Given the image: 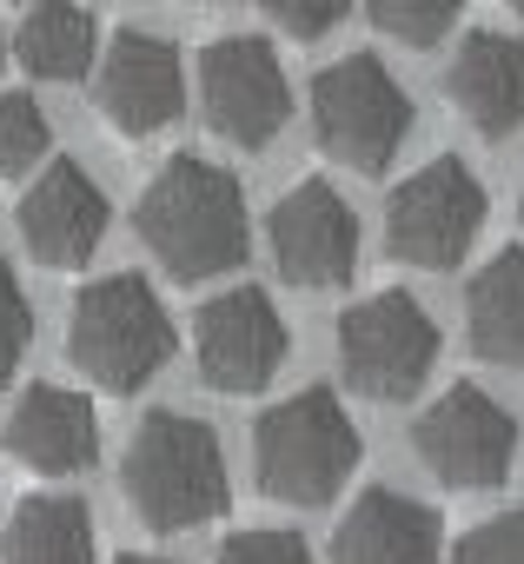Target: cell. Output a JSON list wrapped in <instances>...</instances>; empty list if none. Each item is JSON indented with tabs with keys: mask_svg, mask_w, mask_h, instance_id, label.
<instances>
[{
	"mask_svg": "<svg viewBox=\"0 0 524 564\" xmlns=\"http://www.w3.org/2000/svg\"><path fill=\"white\" fill-rule=\"evenodd\" d=\"M133 226L146 239V252L173 279H186V286L219 279L245 259V193L226 166H212L199 153H179L153 173Z\"/></svg>",
	"mask_w": 524,
	"mask_h": 564,
	"instance_id": "obj_1",
	"label": "cell"
},
{
	"mask_svg": "<svg viewBox=\"0 0 524 564\" xmlns=\"http://www.w3.org/2000/svg\"><path fill=\"white\" fill-rule=\"evenodd\" d=\"M0 564H94V518L80 498H21L0 531Z\"/></svg>",
	"mask_w": 524,
	"mask_h": 564,
	"instance_id": "obj_18",
	"label": "cell"
},
{
	"mask_svg": "<svg viewBox=\"0 0 524 564\" xmlns=\"http://www.w3.org/2000/svg\"><path fill=\"white\" fill-rule=\"evenodd\" d=\"M458 8H465V0H365L372 28H385V34L405 41V47H432V41H445L451 21H458Z\"/></svg>",
	"mask_w": 524,
	"mask_h": 564,
	"instance_id": "obj_20",
	"label": "cell"
},
{
	"mask_svg": "<svg viewBox=\"0 0 524 564\" xmlns=\"http://www.w3.org/2000/svg\"><path fill=\"white\" fill-rule=\"evenodd\" d=\"M120 491L140 524L153 531H193L212 524L232 498L219 432L193 412H146L120 452Z\"/></svg>",
	"mask_w": 524,
	"mask_h": 564,
	"instance_id": "obj_2",
	"label": "cell"
},
{
	"mask_svg": "<svg viewBox=\"0 0 524 564\" xmlns=\"http://www.w3.org/2000/svg\"><path fill=\"white\" fill-rule=\"evenodd\" d=\"M451 564H524V505L517 511H498L484 524H471L458 544H451Z\"/></svg>",
	"mask_w": 524,
	"mask_h": 564,
	"instance_id": "obj_22",
	"label": "cell"
},
{
	"mask_svg": "<svg viewBox=\"0 0 524 564\" xmlns=\"http://www.w3.org/2000/svg\"><path fill=\"white\" fill-rule=\"evenodd\" d=\"M21 239L41 265H61V272L87 265L94 246L107 239V193L74 160H54L21 199Z\"/></svg>",
	"mask_w": 524,
	"mask_h": 564,
	"instance_id": "obj_13",
	"label": "cell"
},
{
	"mask_svg": "<svg viewBox=\"0 0 524 564\" xmlns=\"http://www.w3.org/2000/svg\"><path fill=\"white\" fill-rule=\"evenodd\" d=\"M28 346H34V306L21 293L14 265H0V386L14 379V366L28 359Z\"/></svg>",
	"mask_w": 524,
	"mask_h": 564,
	"instance_id": "obj_23",
	"label": "cell"
},
{
	"mask_svg": "<svg viewBox=\"0 0 524 564\" xmlns=\"http://www.w3.org/2000/svg\"><path fill=\"white\" fill-rule=\"evenodd\" d=\"M511 8H524V0H511Z\"/></svg>",
	"mask_w": 524,
	"mask_h": 564,
	"instance_id": "obj_27",
	"label": "cell"
},
{
	"mask_svg": "<svg viewBox=\"0 0 524 564\" xmlns=\"http://www.w3.org/2000/svg\"><path fill=\"white\" fill-rule=\"evenodd\" d=\"M412 452L451 491H498L511 478V458H517V425H511V412L491 392L445 386L412 419Z\"/></svg>",
	"mask_w": 524,
	"mask_h": 564,
	"instance_id": "obj_7",
	"label": "cell"
},
{
	"mask_svg": "<svg viewBox=\"0 0 524 564\" xmlns=\"http://www.w3.org/2000/svg\"><path fill=\"white\" fill-rule=\"evenodd\" d=\"M313 133L352 173H385L412 133V100L385 61L346 54L313 80Z\"/></svg>",
	"mask_w": 524,
	"mask_h": 564,
	"instance_id": "obj_5",
	"label": "cell"
},
{
	"mask_svg": "<svg viewBox=\"0 0 524 564\" xmlns=\"http://www.w3.org/2000/svg\"><path fill=\"white\" fill-rule=\"evenodd\" d=\"M339 366L359 399L399 405L432 379L438 326L412 293H372V300L346 306V319H339Z\"/></svg>",
	"mask_w": 524,
	"mask_h": 564,
	"instance_id": "obj_6",
	"label": "cell"
},
{
	"mask_svg": "<svg viewBox=\"0 0 524 564\" xmlns=\"http://www.w3.org/2000/svg\"><path fill=\"white\" fill-rule=\"evenodd\" d=\"M67 359L100 392L127 399L173 359V319L140 272H107L67 313Z\"/></svg>",
	"mask_w": 524,
	"mask_h": 564,
	"instance_id": "obj_4",
	"label": "cell"
},
{
	"mask_svg": "<svg viewBox=\"0 0 524 564\" xmlns=\"http://www.w3.org/2000/svg\"><path fill=\"white\" fill-rule=\"evenodd\" d=\"M517 213H524V199H517Z\"/></svg>",
	"mask_w": 524,
	"mask_h": 564,
	"instance_id": "obj_28",
	"label": "cell"
},
{
	"mask_svg": "<svg viewBox=\"0 0 524 564\" xmlns=\"http://www.w3.org/2000/svg\"><path fill=\"white\" fill-rule=\"evenodd\" d=\"M212 564H313L306 538L299 531H273V524H259V531H232L219 544Z\"/></svg>",
	"mask_w": 524,
	"mask_h": 564,
	"instance_id": "obj_24",
	"label": "cell"
},
{
	"mask_svg": "<svg viewBox=\"0 0 524 564\" xmlns=\"http://www.w3.org/2000/svg\"><path fill=\"white\" fill-rule=\"evenodd\" d=\"M484 226V186L465 160H432L418 166L392 206H385V252L399 265H425V272H451L471 239Z\"/></svg>",
	"mask_w": 524,
	"mask_h": 564,
	"instance_id": "obj_8",
	"label": "cell"
},
{
	"mask_svg": "<svg viewBox=\"0 0 524 564\" xmlns=\"http://www.w3.org/2000/svg\"><path fill=\"white\" fill-rule=\"evenodd\" d=\"M259 8H266L293 41H326V34L346 21L352 0H259Z\"/></svg>",
	"mask_w": 524,
	"mask_h": 564,
	"instance_id": "obj_25",
	"label": "cell"
},
{
	"mask_svg": "<svg viewBox=\"0 0 524 564\" xmlns=\"http://www.w3.org/2000/svg\"><path fill=\"white\" fill-rule=\"evenodd\" d=\"M47 113L28 94H0V173H28L47 153Z\"/></svg>",
	"mask_w": 524,
	"mask_h": 564,
	"instance_id": "obj_21",
	"label": "cell"
},
{
	"mask_svg": "<svg viewBox=\"0 0 524 564\" xmlns=\"http://www.w3.org/2000/svg\"><path fill=\"white\" fill-rule=\"evenodd\" d=\"M445 94L451 107L484 133V140H504L524 127V41L511 34H471L445 74Z\"/></svg>",
	"mask_w": 524,
	"mask_h": 564,
	"instance_id": "obj_16",
	"label": "cell"
},
{
	"mask_svg": "<svg viewBox=\"0 0 524 564\" xmlns=\"http://www.w3.org/2000/svg\"><path fill=\"white\" fill-rule=\"evenodd\" d=\"M193 352H199V379L212 392H232V399L259 392L286 359V319L259 286H232V293L199 306Z\"/></svg>",
	"mask_w": 524,
	"mask_h": 564,
	"instance_id": "obj_10",
	"label": "cell"
},
{
	"mask_svg": "<svg viewBox=\"0 0 524 564\" xmlns=\"http://www.w3.org/2000/svg\"><path fill=\"white\" fill-rule=\"evenodd\" d=\"M100 113H107L120 133H133V140L173 127V120L186 113V67H179V47L160 41V34H146V28L113 34V47H107V61H100Z\"/></svg>",
	"mask_w": 524,
	"mask_h": 564,
	"instance_id": "obj_12",
	"label": "cell"
},
{
	"mask_svg": "<svg viewBox=\"0 0 524 564\" xmlns=\"http://www.w3.org/2000/svg\"><path fill=\"white\" fill-rule=\"evenodd\" d=\"M94 47H100V34H94V21L74 8V0H41V8L21 21V34H14V61L34 80H80L94 67Z\"/></svg>",
	"mask_w": 524,
	"mask_h": 564,
	"instance_id": "obj_19",
	"label": "cell"
},
{
	"mask_svg": "<svg viewBox=\"0 0 524 564\" xmlns=\"http://www.w3.org/2000/svg\"><path fill=\"white\" fill-rule=\"evenodd\" d=\"M28 471L41 478H74L94 465L100 452V419H94V399L67 392V386H28L8 412V432H0Z\"/></svg>",
	"mask_w": 524,
	"mask_h": 564,
	"instance_id": "obj_14",
	"label": "cell"
},
{
	"mask_svg": "<svg viewBox=\"0 0 524 564\" xmlns=\"http://www.w3.org/2000/svg\"><path fill=\"white\" fill-rule=\"evenodd\" d=\"M266 239H273L280 272L293 279V286H306V293L346 286L352 265H359V219L339 199V186H326V180L286 186V199L266 219Z\"/></svg>",
	"mask_w": 524,
	"mask_h": 564,
	"instance_id": "obj_11",
	"label": "cell"
},
{
	"mask_svg": "<svg viewBox=\"0 0 524 564\" xmlns=\"http://www.w3.org/2000/svg\"><path fill=\"white\" fill-rule=\"evenodd\" d=\"M438 511L372 485L332 531V564H438Z\"/></svg>",
	"mask_w": 524,
	"mask_h": 564,
	"instance_id": "obj_15",
	"label": "cell"
},
{
	"mask_svg": "<svg viewBox=\"0 0 524 564\" xmlns=\"http://www.w3.org/2000/svg\"><path fill=\"white\" fill-rule=\"evenodd\" d=\"M465 326H471V352L491 366L524 372V252L504 246L465 293Z\"/></svg>",
	"mask_w": 524,
	"mask_h": 564,
	"instance_id": "obj_17",
	"label": "cell"
},
{
	"mask_svg": "<svg viewBox=\"0 0 524 564\" xmlns=\"http://www.w3.org/2000/svg\"><path fill=\"white\" fill-rule=\"evenodd\" d=\"M199 107H206V127L245 153L273 147L293 120V87H286V67L266 41L252 34H232V41H212L199 54Z\"/></svg>",
	"mask_w": 524,
	"mask_h": 564,
	"instance_id": "obj_9",
	"label": "cell"
},
{
	"mask_svg": "<svg viewBox=\"0 0 524 564\" xmlns=\"http://www.w3.org/2000/svg\"><path fill=\"white\" fill-rule=\"evenodd\" d=\"M359 458H365V438H359L352 412L339 405V392H326V386H306V392L280 399L252 425L259 491L293 505V511L332 505L346 491V478L359 471Z\"/></svg>",
	"mask_w": 524,
	"mask_h": 564,
	"instance_id": "obj_3",
	"label": "cell"
},
{
	"mask_svg": "<svg viewBox=\"0 0 524 564\" xmlns=\"http://www.w3.org/2000/svg\"><path fill=\"white\" fill-rule=\"evenodd\" d=\"M113 564H173V557H140V551H127V557H113Z\"/></svg>",
	"mask_w": 524,
	"mask_h": 564,
	"instance_id": "obj_26",
	"label": "cell"
}]
</instances>
